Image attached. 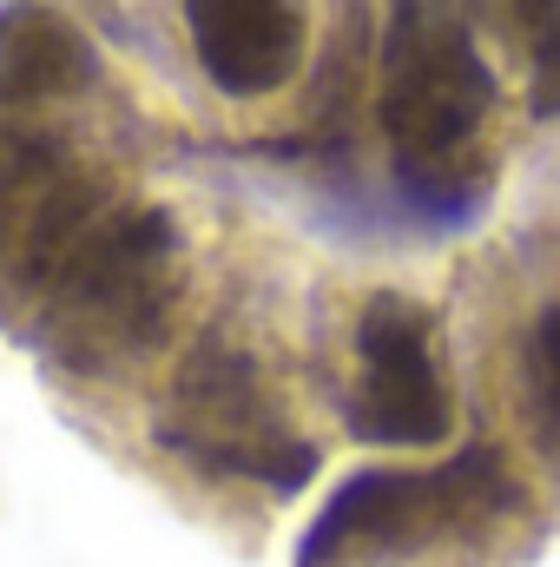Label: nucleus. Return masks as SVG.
<instances>
[{
  "label": "nucleus",
  "mask_w": 560,
  "mask_h": 567,
  "mask_svg": "<svg viewBox=\"0 0 560 567\" xmlns=\"http://www.w3.org/2000/svg\"><path fill=\"white\" fill-rule=\"evenodd\" d=\"M468 343L501 423L560 475V238H528L468 271Z\"/></svg>",
  "instance_id": "4"
},
{
  "label": "nucleus",
  "mask_w": 560,
  "mask_h": 567,
  "mask_svg": "<svg viewBox=\"0 0 560 567\" xmlns=\"http://www.w3.org/2000/svg\"><path fill=\"white\" fill-rule=\"evenodd\" d=\"M198 133L310 145L350 126L376 66L370 0H60Z\"/></svg>",
  "instance_id": "1"
},
{
  "label": "nucleus",
  "mask_w": 560,
  "mask_h": 567,
  "mask_svg": "<svg viewBox=\"0 0 560 567\" xmlns=\"http://www.w3.org/2000/svg\"><path fill=\"white\" fill-rule=\"evenodd\" d=\"M515 80L468 0H383L370 106L396 192L462 212L495 185Z\"/></svg>",
  "instance_id": "2"
},
{
  "label": "nucleus",
  "mask_w": 560,
  "mask_h": 567,
  "mask_svg": "<svg viewBox=\"0 0 560 567\" xmlns=\"http://www.w3.org/2000/svg\"><path fill=\"white\" fill-rule=\"evenodd\" d=\"M501 522H528V488L501 449H468L448 468H363L336 488L310 528L297 567H390L442 548L448 535L481 542ZM508 535V528H501Z\"/></svg>",
  "instance_id": "3"
},
{
  "label": "nucleus",
  "mask_w": 560,
  "mask_h": 567,
  "mask_svg": "<svg viewBox=\"0 0 560 567\" xmlns=\"http://www.w3.org/2000/svg\"><path fill=\"white\" fill-rule=\"evenodd\" d=\"M336 423L376 449H428L455 429L442 317L422 297L383 284L350 303L336 330Z\"/></svg>",
  "instance_id": "5"
}]
</instances>
